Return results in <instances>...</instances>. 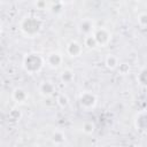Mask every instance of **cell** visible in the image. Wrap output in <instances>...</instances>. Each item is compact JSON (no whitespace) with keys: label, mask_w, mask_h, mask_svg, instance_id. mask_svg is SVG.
Returning <instances> with one entry per match:
<instances>
[{"label":"cell","mask_w":147,"mask_h":147,"mask_svg":"<svg viewBox=\"0 0 147 147\" xmlns=\"http://www.w3.org/2000/svg\"><path fill=\"white\" fill-rule=\"evenodd\" d=\"M52 140L55 142V144H62L64 140H65V136L61 132V131H55L52 136Z\"/></svg>","instance_id":"obj_14"},{"label":"cell","mask_w":147,"mask_h":147,"mask_svg":"<svg viewBox=\"0 0 147 147\" xmlns=\"http://www.w3.org/2000/svg\"><path fill=\"white\" fill-rule=\"evenodd\" d=\"M56 102H57V105H59L60 107L65 108V107H68V105H69V99H68V96H67L65 94H60V95L57 96V99H56Z\"/></svg>","instance_id":"obj_15"},{"label":"cell","mask_w":147,"mask_h":147,"mask_svg":"<svg viewBox=\"0 0 147 147\" xmlns=\"http://www.w3.org/2000/svg\"><path fill=\"white\" fill-rule=\"evenodd\" d=\"M45 62L51 67V68H59L62 62H63V56L60 52H52L47 55V57L45 59Z\"/></svg>","instance_id":"obj_6"},{"label":"cell","mask_w":147,"mask_h":147,"mask_svg":"<svg viewBox=\"0 0 147 147\" xmlns=\"http://www.w3.org/2000/svg\"><path fill=\"white\" fill-rule=\"evenodd\" d=\"M138 24H139L142 29L146 28V25H147V15H146L145 13H142V14H140V15L138 16Z\"/></svg>","instance_id":"obj_17"},{"label":"cell","mask_w":147,"mask_h":147,"mask_svg":"<svg viewBox=\"0 0 147 147\" xmlns=\"http://www.w3.org/2000/svg\"><path fill=\"white\" fill-rule=\"evenodd\" d=\"M105 64H106V67L108 68V69H110V70H114V69H117V67H118V59H117V56H115V55H113V54H109L107 57H106V60H105Z\"/></svg>","instance_id":"obj_11"},{"label":"cell","mask_w":147,"mask_h":147,"mask_svg":"<svg viewBox=\"0 0 147 147\" xmlns=\"http://www.w3.org/2000/svg\"><path fill=\"white\" fill-rule=\"evenodd\" d=\"M0 31H1V26H0Z\"/></svg>","instance_id":"obj_20"},{"label":"cell","mask_w":147,"mask_h":147,"mask_svg":"<svg viewBox=\"0 0 147 147\" xmlns=\"http://www.w3.org/2000/svg\"><path fill=\"white\" fill-rule=\"evenodd\" d=\"M118 70H119V72L122 74V75H126L129 71H130V67H129V64H126V63H122V64H118Z\"/></svg>","instance_id":"obj_19"},{"label":"cell","mask_w":147,"mask_h":147,"mask_svg":"<svg viewBox=\"0 0 147 147\" xmlns=\"http://www.w3.org/2000/svg\"><path fill=\"white\" fill-rule=\"evenodd\" d=\"M93 37H94V39H95L98 46H101V47L108 45V44L110 42V40H111V34H110V32H109L107 29H105V28L95 29L94 32H93Z\"/></svg>","instance_id":"obj_3"},{"label":"cell","mask_w":147,"mask_h":147,"mask_svg":"<svg viewBox=\"0 0 147 147\" xmlns=\"http://www.w3.org/2000/svg\"><path fill=\"white\" fill-rule=\"evenodd\" d=\"M137 79H138V82H139L142 86H145V84H146V69H145V68H142L141 71L138 74Z\"/></svg>","instance_id":"obj_18"},{"label":"cell","mask_w":147,"mask_h":147,"mask_svg":"<svg viewBox=\"0 0 147 147\" xmlns=\"http://www.w3.org/2000/svg\"><path fill=\"white\" fill-rule=\"evenodd\" d=\"M94 129H95V125H94V123H92V122H85V123L83 124V131H84L85 133H87V134L93 133V132H94Z\"/></svg>","instance_id":"obj_16"},{"label":"cell","mask_w":147,"mask_h":147,"mask_svg":"<svg viewBox=\"0 0 147 147\" xmlns=\"http://www.w3.org/2000/svg\"><path fill=\"white\" fill-rule=\"evenodd\" d=\"M134 125H136L137 130L144 131V130L146 129V115H145V111H144V110H142L141 113H139V114L136 116Z\"/></svg>","instance_id":"obj_10"},{"label":"cell","mask_w":147,"mask_h":147,"mask_svg":"<svg viewBox=\"0 0 147 147\" xmlns=\"http://www.w3.org/2000/svg\"><path fill=\"white\" fill-rule=\"evenodd\" d=\"M79 103H80V106L84 109L90 110V109H92V108L95 107V105H96V96L92 92L85 91L79 96Z\"/></svg>","instance_id":"obj_4"},{"label":"cell","mask_w":147,"mask_h":147,"mask_svg":"<svg viewBox=\"0 0 147 147\" xmlns=\"http://www.w3.org/2000/svg\"><path fill=\"white\" fill-rule=\"evenodd\" d=\"M94 30H95L94 22L91 18H84L78 24V31H79V33L84 34L85 37L86 36H90V34H93Z\"/></svg>","instance_id":"obj_5"},{"label":"cell","mask_w":147,"mask_h":147,"mask_svg":"<svg viewBox=\"0 0 147 147\" xmlns=\"http://www.w3.org/2000/svg\"><path fill=\"white\" fill-rule=\"evenodd\" d=\"M39 91H40V94L45 98H48V96H52L54 91H55V87L53 85V83L51 82H42L39 86Z\"/></svg>","instance_id":"obj_8"},{"label":"cell","mask_w":147,"mask_h":147,"mask_svg":"<svg viewBox=\"0 0 147 147\" xmlns=\"http://www.w3.org/2000/svg\"><path fill=\"white\" fill-rule=\"evenodd\" d=\"M82 52H83V47H82V45H80L77 40L70 41V42L68 44V46H67V53H68L71 57H77V56H79V55L82 54Z\"/></svg>","instance_id":"obj_7"},{"label":"cell","mask_w":147,"mask_h":147,"mask_svg":"<svg viewBox=\"0 0 147 147\" xmlns=\"http://www.w3.org/2000/svg\"><path fill=\"white\" fill-rule=\"evenodd\" d=\"M60 78H61V80H62L63 83L69 84V83H71L72 79L75 78V74H74V71H71L70 69H65V70H63V71L61 72Z\"/></svg>","instance_id":"obj_12"},{"label":"cell","mask_w":147,"mask_h":147,"mask_svg":"<svg viewBox=\"0 0 147 147\" xmlns=\"http://www.w3.org/2000/svg\"><path fill=\"white\" fill-rule=\"evenodd\" d=\"M84 45H85L87 48H95V47L98 46V44H96V41H95L93 34L86 36V37L84 38Z\"/></svg>","instance_id":"obj_13"},{"label":"cell","mask_w":147,"mask_h":147,"mask_svg":"<svg viewBox=\"0 0 147 147\" xmlns=\"http://www.w3.org/2000/svg\"><path fill=\"white\" fill-rule=\"evenodd\" d=\"M20 28L24 36H26L29 38H33L41 31L42 23L37 16L29 15V16L23 17V20L21 21Z\"/></svg>","instance_id":"obj_1"},{"label":"cell","mask_w":147,"mask_h":147,"mask_svg":"<svg viewBox=\"0 0 147 147\" xmlns=\"http://www.w3.org/2000/svg\"><path fill=\"white\" fill-rule=\"evenodd\" d=\"M44 64H45V59L38 53H29L23 59V68L30 75L39 72L44 67Z\"/></svg>","instance_id":"obj_2"},{"label":"cell","mask_w":147,"mask_h":147,"mask_svg":"<svg viewBox=\"0 0 147 147\" xmlns=\"http://www.w3.org/2000/svg\"><path fill=\"white\" fill-rule=\"evenodd\" d=\"M13 99L17 102V103H23L26 99H28V93L21 88V87H16L14 91H13Z\"/></svg>","instance_id":"obj_9"}]
</instances>
